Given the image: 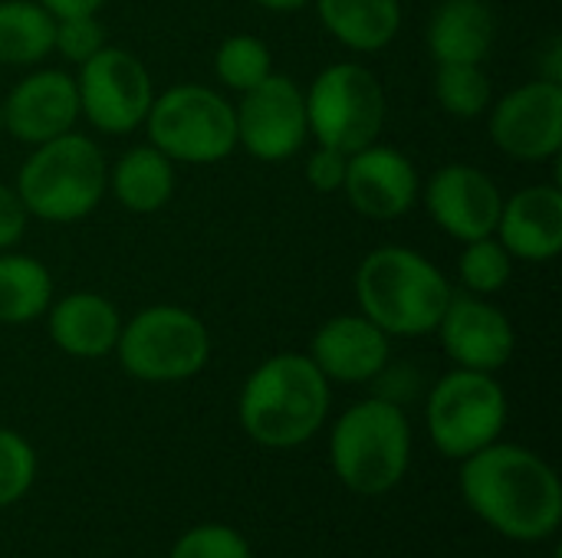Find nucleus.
<instances>
[{
	"mask_svg": "<svg viewBox=\"0 0 562 558\" xmlns=\"http://www.w3.org/2000/svg\"><path fill=\"white\" fill-rule=\"evenodd\" d=\"M326 33L352 53H379L402 30V0H313Z\"/></svg>",
	"mask_w": 562,
	"mask_h": 558,
	"instance_id": "412c9836",
	"label": "nucleus"
},
{
	"mask_svg": "<svg viewBox=\"0 0 562 558\" xmlns=\"http://www.w3.org/2000/svg\"><path fill=\"white\" fill-rule=\"evenodd\" d=\"M46 332H49V342L63 355L95 362L115 352V342L122 332V312L102 293L72 289L49 303Z\"/></svg>",
	"mask_w": 562,
	"mask_h": 558,
	"instance_id": "6ab92c4d",
	"label": "nucleus"
},
{
	"mask_svg": "<svg viewBox=\"0 0 562 558\" xmlns=\"http://www.w3.org/2000/svg\"><path fill=\"white\" fill-rule=\"evenodd\" d=\"M356 214L366 220H398L405 217L422 194V178L412 164V158L392 145L372 141L349 155L342 191Z\"/></svg>",
	"mask_w": 562,
	"mask_h": 558,
	"instance_id": "2eb2a0df",
	"label": "nucleus"
},
{
	"mask_svg": "<svg viewBox=\"0 0 562 558\" xmlns=\"http://www.w3.org/2000/svg\"><path fill=\"white\" fill-rule=\"evenodd\" d=\"M329 464L336 480L356 497L392 493L412 464V424L389 398L356 401L329 431Z\"/></svg>",
	"mask_w": 562,
	"mask_h": 558,
	"instance_id": "20e7f679",
	"label": "nucleus"
},
{
	"mask_svg": "<svg viewBox=\"0 0 562 558\" xmlns=\"http://www.w3.org/2000/svg\"><path fill=\"white\" fill-rule=\"evenodd\" d=\"M254 3L270 10V13H296V10L313 7V0H254Z\"/></svg>",
	"mask_w": 562,
	"mask_h": 558,
	"instance_id": "72a5a7b5",
	"label": "nucleus"
},
{
	"mask_svg": "<svg viewBox=\"0 0 562 558\" xmlns=\"http://www.w3.org/2000/svg\"><path fill=\"white\" fill-rule=\"evenodd\" d=\"M270 72H273V53L254 33H234L214 53V76L234 92H247L260 86Z\"/></svg>",
	"mask_w": 562,
	"mask_h": 558,
	"instance_id": "a878e982",
	"label": "nucleus"
},
{
	"mask_svg": "<svg viewBox=\"0 0 562 558\" xmlns=\"http://www.w3.org/2000/svg\"><path fill=\"white\" fill-rule=\"evenodd\" d=\"M53 276L43 260L30 253H0V326H30L46 316L53 296Z\"/></svg>",
	"mask_w": 562,
	"mask_h": 558,
	"instance_id": "5701e85b",
	"label": "nucleus"
},
{
	"mask_svg": "<svg viewBox=\"0 0 562 558\" xmlns=\"http://www.w3.org/2000/svg\"><path fill=\"white\" fill-rule=\"evenodd\" d=\"M435 99L454 118H481L491 109L494 89L484 62H438L435 69Z\"/></svg>",
	"mask_w": 562,
	"mask_h": 558,
	"instance_id": "393cba45",
	"label": "nucleus"
},
{
	"mask_svg": "<svg viewBox=\"0 0 562 558\" xmlns=\"http://www.w3.org/2000/svg\"><path fill=\"white\" fill-rule=\"evenodd\" d=\"M26 224H30V214H26L16 187L0 184V253L16 250V243L26 234Z\"/></svg>",
	"mask_w": 562,
	"mask_h": 558,
	"instance_id": "2f4dec72",
	"label": "nucleus"
},
{
	"mask_svg": "<svg viewBox=\"0 0 562 558\" xmlns=\"http://www.w3.org/2000/svg\"><path fill=\"white\" fill-rule=\"evenodd\" d=\"M435 62H484L497 43V16L487 0H441L425 30Z\"/></svg>",
	"mask_w": 562,
	"mask_h": 558,
	"instance_id": "aec40b11",
	"label": "nucleus"
},
{
	"mask_svg": "<svg viewBox=\"0 0 562 558\" xmlns=\"http://www.w3.org/2000/svg\"><path fill=\"white\" fill-rule=\"evenodd\" d=\"M487 132L514 161H553L562 151V82L540 76L510 89L491 102Z\"/></svg>",
	"mask_w": 562,
	"mask_h": 558,
	"instance_id": "f8f14e48",
	"label": "nucleus"
},
{
	"mask_svg": "<svg viewBox=\"0 0 562 558\" xmlns=\"http://www.w3.org/2000/svg\"><path fill=\"white\" fill-rule=\"evenodd\" d=\"M458 487L468 510L510 543H543L560 529V477L520 444L494 441L461 460Z\"/></svg>",
	"mask_w": 562,
	"mask_h": 558,
	"instance_id": "f257e3e1",
	"label": "nucleus"
},
{
	"mask_svg": "<svg viewBox=\"0 0 562 558\" xmlns=\"http://www.w3.org/2000/svg\"><path fill=\"white\" fill-rule=\"evenodd\" d=\"M115 358L135 382L178 385L201 375L211 362V332L204 319L184 306H148L122 319Z\"/></svg>",
	"mask_w": 562,
	"mask_h": 558,
	"instance_id": "423d86ee",
	"label": "nucleus"
},
{
	"mask_svg": "<svg viewBox=\"0 0 562 558\" xmlns=\"http://www.w3.org/2000/svg\"><path fill=\"white\" fill-rule=\"evenodd\" d=\"M237 118V148L254 155L257 161H290L310 138L306 125V99L300 82L283 72H270L260 86L240 92L234 105Z\"/></svg>",
	"mask_w": 562,
	"mask_h": 558,
	"instance_id": "9b49d317",
	"label": "nucleus"
},
{
	"mask_svg": "<svg viewBox=\"0 0 562 558\" xmlns=\"http://www.w3.org/2000/svg\"><path fill=\"white\" fill-rule=\"evenodd\" d=\"M507 414L510 405L497 375L471 368H454L441 375L425 405L431 444L441 457L458 464L501 441Z\"/></svg>",
	"mask_w": 562,
	"mask_h": 558,
	"instance_id": "1a4fd4ad",
	"label": "nucleus"
},
{
	"mask_svg": "<svg viewBox=\"0 0 562 558\" xmlns=\"http://www.w3.org/2000/svg\"><path fill=\"white\" fill-rule=\"evenodd\" d=\"M148 141L175 164H217L237 148L234 102L214 86L178 82L155 92L145 115Z\"/></svg>",
	"mask_w": 562,
	"mask_h": 558,
	"instance_id": "0eeeda50",
	"label": "nucleus"
},
{
	"mask_svg": "<svg viewBox=\"0 0 562 558\" xmlns=\"http://www.w3.org/2000/svg\"><path fill=\"white\" fill-rule=\"evenodd\" d=\"M36 483V451L33 444L10 431L0 428V510L20 503Z\"/></svg>",
	"mask_w": 562,
	"mask_h": 558,
	"instance_id": "cd10ccee",
	"label": "nucleus"
},
{
	"mask_svg": "<svg viewBox=\"0 0 562 558\" xmlns=\"http://www.w3.org/2000/svg\"><path fill=\"white\" fill-rule=\"evenodd\" d=\"M359 312L389 339L431 335L454 296L445 270L412 247H375L356 266Z\"/></svg>",
	"mask_w": 562,
	"mask_h": 558,
	"instance_id": "7ed1b4c3",
	"label": "nucleus"
},
{
	"mask_svg": "<svg viewBox=\"0 0 562 558\" xmlns=\"http://www.w3.org/2000/svg\"><path fill=\"white\" fill-rule=\"evenodd\" d=\"M105 46V26L99 13H79V16H59L56 20V39L53 53H59L66 62H86Z\"/></svg>",
	"mask_w": 562,
	"mask_h": 558,
	"instance_id": "c756f323",
	"label": "nucleus"
},
{
	"mask_svg": "<svg viewBox=\"0 0 562 558\" xmlns=\"http://www.w3.org/2000/svg\"><path fill=\"white\" fill-rule=\"evenodd\" d=\"M346 164H349L346 151L316 145L310 151V158H306V181H310V187L316 194H339L342 181H346Z\"/></svg>",
	"mask_w": 562,
	"mask_h": 558,
	"instance_id": "7c9ffc66",
	"label": "nucleus"
},
{
	"mask_svg": "<svg viewBox=\"0 0 562 558\" xmlns=\"http://www.w3.org/2000/svg\"><path fill=\"white\" fill-rule=\"evenodd\" d=\"M0 135H3V109H0Z\"/></svg>",
	"mask_w": 562,
	"mask_h": 558,
	"instance_id": "f704fd0d",
	"label": "nucleus"
},
{
	"mask_svg": "<svg viewBox=\"0 0 562 558\" xmlns=\"http://www.w3.org/2000/svg\"><path fill=\"white\" fill-rule=\"evenodd\" d=\"M56 16L36 0H0V66H40L53 56Z\"/></svg>",
	"mask_w": 562,
	"mask_h": 558,
	"instance_id": "b1692460",
	"label": "nucleus"
},
{
	"mask_svg": "<svg viewBox=\"0 0 562 558\" xmlns=\"http://www.w3.org/2000/svg\"><path fill=\"white\" fill-rule=\"evenodd\" d=\"M435 332L454 368L497 375L514 358L517 349V332L510 316L501 306H494L487 296H474V293L454 289Z\"/></svg>",
	"mask_w": 562,
	"mask_h": 558,
	"instance_id": "4468645a",
	"label": "nucleus"
},
{
	"mask_svg": "<svg viewBox=\"0 0 562 558\" xmlns=\"http://www.w3.org/2000/svg\"><path fill=\"white\" fill-rule=\"evenodd\" d=\"M333 405L326 375L300 352H280L260 362L237 398L244 434L267 451H293L313 441Z\"/></svg>",
	"mask_w": 562,
	"mask_h": 558,
	"instance_id": "f03ea898",
	"label": "nucleus"
},
{
	"mask_svg": "<svg viewBox=\"0 0 562 558\" xmlns=\"http://www.w3.org/2000/svg\"><path fill=\"white\" fill-rule=\"evenodd\" d=\"M76 95L79 118H86L102 135H132L145 125L155 99V82L148 66L125 46L105 43L95 56L79 62Z\"/></svg>",
	"mask_w": 562,
	"mask_h": 558,
	"instance_id": "9d476101",
	"label": "nucleus"
},
{
	"mask_svg": "<svg viewBox=\"0 0 562 558\" xmlns=\"http://www.w3.org/2000/svg\"><path fill=\"white\" fill-rule=\"evenodd\" d=\"M514 257L507 253V247L491 234L481 240H468L461 257H458V280L464 286V293L474 296H494L501 293L510 276H514Z\"/></svg>",
	"mask_w": 562,
	"mask_h": 558,
	"instance_id": "bb28decb",
	"label": "nucleus"
},
{
	"mask_svg": "<svg viewBox=\"0 0 562 558\" xmlns=\"http://www.w3.org/2000/svg\"><path fill=\"white\" fill-rule=\"evenodd\" d=\"M306 355L329 385H369L389 365L392 339L362 312H342L313 332Z\"/></svg>",
	"mask_w": 562,
	"mask_h": 558,
	"instance_id": "f3484780",
	"label": "nucleus"
},
{
	"mask_svg": "<svg viewBox=\"0 0 562 558\" xmlns=\"http://www.w3.org/2000/svg\"><path fill=\"white\" fill-rule=\"evenodd\" d=\"M13 187L30 217L43 224H79L109 191V161L89 135L66 132L33 145Z\"/></svg>",
	"mask_w": 562,
	"mask_h": 558,
	"instance_id": "39448f33",
	"label": "nucleus"
},
{
	"mask_svg": "<svg viewBox=\"0 0 562 558\" xmlns=\"http://www.w3.org/2000/svg\"><path fill=\"white\" fill-rule=\"evenodd\" d=\"M43 3L56 20L59 16H79V13H99L105 0H36Z\"/></svg>",
	"mask_w": 562,
	"mask_h": 558,
	"instance_id": "473e14b6",
	"label": "nucleus"
},
{
	"mask_svg": "<svg viewBox=\"0 0 562 558\" xmlns=\"http://www.w3.org/2000/svg\"><path fill=\"white\" fill-rule=\"evenodd\" d=\"M3 132H10L23 145L53 141L79 122V95L76 79L66 69H33L0 102Z\"/></svg>",
	"mask_w": 562,
	"mask_h": 558,
	"instance_id": "dca6fc26",
	"label": "nucleus"
},
{
	"mask_svg": "<svg viewBox=\"0 0 562 558\" xmlns=\"http://www.w3.org/2000/svg\"><path fill=\"white\" fill-rule=\"evenodd\" d=\"M109 191L132 214H155L175 194V161L151 141L135 145L109 164Z\"/></svg>",
	"mask_w": 562,
	"mask_h": 558,
	"instance_id": "4be33fe9",
	"label": "nucleus"
},
{
	"mask_svg": "<svg viewBox=\"0 0 562 558\" xmlns=\"http://www.w3.org/2000/svg\"><path fill=\"white\" fill-rule=\"evenodd\" d=\"M303 99L310 138L346 155L379 141L389 118L382 79L369 66L352 59L329 62L326 69H319L303 89Z\"/></svg>",
	"mask_w": 562,
	"mask_h": 558,
	"instance_id": "6e6552de",
	"label": "nucleus"
},
{
	"mask_svg": "<svg viewBox=\"0 0 562 558\" xmlns=\"http://www.w3.org/2000/svg\"><path fill=\"white\" fill-rule=\"evenodd\" d=\"M494 237L507 247L514 260L550 263L562 250V191L560 184L543 181L520 187L504 197Z\"/></svg>",
	"mask_w": 562,
	"mask_h": 558,
	"instance_id": "a211bd4d",
	"label": "nucleus"
},
{
	"mask_svg": "<svg viewBox=\"0 0 562 558\" xmlns=\"http://www.w3.org/2000/svg\"><path fill=\"white\" fill-rule=\"evenodd\" d=\"M422 204L435 227L448 234L451 240H481L491 237L501 217L504 194L497 181L474 164L451 161L438 168L425 184H422Z\"/></svg>",
	"mask_w": 562,
	"mask_h": 558,
	"instance_id": "ddd939ff",
	"label": "nucleus"
},
{
	"mask_svg": "<svg viewBox=\"0 0 562 558\" xmlns=\"http://www.w3.org/2000/svg\"><path fill=\"white\" fill-rule=\"evenodd\" d=\"M168 558H254L250 543L234 529L221 523H201L178 536Z\"/></svg>",
	"mask_w": 562,
	"mask_h": 558,
	"instance_id": "c85d7f7f",
	"label": "nucleus"
}]
</instances>
